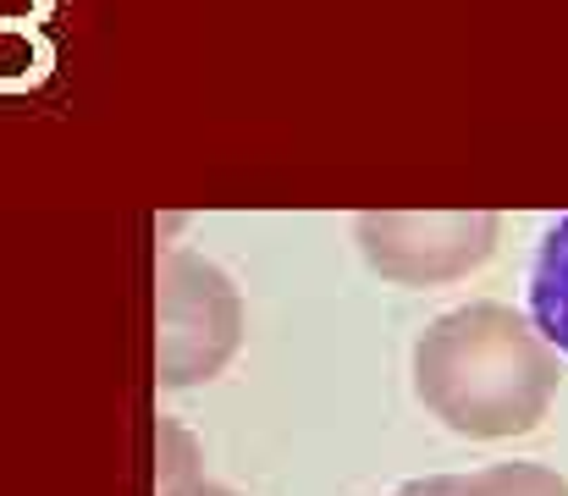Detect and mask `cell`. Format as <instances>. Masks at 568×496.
Returning <instances> with one entry per match:
<instances>
[{
	"mask_svg": "<svg viewBox=\"0 0 568 496\" xmlns=\"http://www.w3.org/2000/svg\"><path fill=\"white\" fill-rule=\"evenodd\" d=\"M503 221L491 210H386V215H359L354 237L365 265L397 282V287H430V282H458L480 271L497 254Z\"/></svg>",
	"mask_w": 568,
	"mask_h": 496,
	"instance_id": "3",
	"label": "cell"
},
{
	"mask_svg": "<svg viewBox=\"0 0 568 496\" xmlns=\"http://www.w3.org/2000/svg\"><path fill=\"white\" fill-rule=\"evenodd\" d=\"M458 496H568V480L547 464H486L458 475Z\"/></svg>",
	"mask_w": 568,
	"mask_h": 496,
	"instance_id": "5",
	"label": "cell"
},
{
	"mask_svg": "<svg viewBox=\"0 0 568 496\" xmlns=\"http://www.w3.org/2000/svg\"><path fill=\"white\" fill-rule=\"evenodd\" d=\"M392 496H458V475H425V480H408Z\"/></svg>",
	"mask_w": 568,
	"mask_h": 496,
	"instance_id": "6",
	"label": "cell"
},
{
	"mask_svg": "<svg viewBox=\"0 0 568 496\" xmlns=\"http://www.w3.org/2000/svg\"><path fill=\"white\" fill-rule=\"evenodd\" d=\"M166 496H237V492H226V486H215V480H183V486H172Z\"/></svg>",
	"mask_w": 568,
	"mask_h": 496,
	"instance_id": "7",
	"label": "cell"
},
{
	"mask_svg": "<svg viewBox=\"0 0 568 496\" xmlns=\"http://www.w3.org/2000/svg\"><path fill=\"white\" fill-rule=\"evenodd\" d=\"M243 342V298L232 276L189 249L155 271V381L183 392L215 381Z\"/></svg>",
	"mask_w": 568,
	"mask_h": 496,
	"instance_id": "2",
	"label": "cell"
},
{
	"mask_svg": "<svg viewBox=\"0 0 568 496\" xmlns=\"http://www.w3.org/2000/svg\"><path fill=\"white\" fill-rule=\"evenodd\" d=\"M558 353L508 304H458L414 342V397L469 442L530 436L558 397Z\"/></svg>",
	"mask_w": 568,
	"mask_h": 496,
	"instance_id": "1",
	"label": "cell"
},
{
	"mask_svg": "<svg viewBox=\"0 0 568 496\" xmlns=\"http://www.w3.org/2000/svg\"><path fill=\"white\" fill-rule=\"evenodd\" d=\"M525 304H530L525 315H530V326L541 331V342L568 358V215L552 221L541 232V243H536Z\"/></svg>",
	"mask_w": 568,
	"mask_h": 496,
	"instance_id": "4",
	"label": "cell"
}]
</instances>
